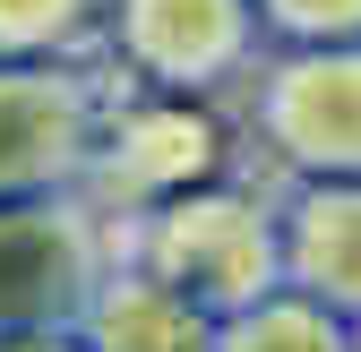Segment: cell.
<instances>
[{
  "mask_svg": "<svg viewBox=\"0 0 361 352\" xmlns=\"http://www.w3.org/2000/svg\"><path fill=\"white\" fill-rule=\"evenodd\" d=\"M121 249L147 258V267L164 284H180L190 301H207L215 318L284 284L267 172H224V181H198L180 198H155L138 215H121Z\"/></svg>",
  "mask_w": 361,
  "mask_h": 352,
  "instance_id": "obj_1",
  "label": "cell"
},
{
  "mask_svg": "<svg viewBox=\"0 0 361 352\" xmlns=\"http://www.w3.org/2000/svg\"><path fill=\"white\" fill-rule=\"evenodd\" d=\"M241 129L224 95H164V86H112L95 112V155H86V198L104 215H138L155 198H180L198 181L241 172Z\"/></svg>",
  "mask_w": 361,
  "mask_h": 352,
  "instance_id": "obj_2",
  "label": "cell"
},
{
  "mask_svg": "<svg viewBox=\"0 0 361 352\" xmlns=\"http://www.w3.org/2000/svg\"><path fill=\"white\" fill-rule=\"evenodd\" d=\"M241 138L267 181L361 172V34L336 43H267L241 77Z\"/></svg>",
  "mask_w": 361,
  "mask_h": 352,
  "instance_id": "obj_3",
  "label": "cell"
},
{
  "mask_svg": "<svg viewBox=\"0 0 361 352\" xmlns=\"http://www.w3.org/2000/svg\"><path fill=\"white\" fill-rule=\"evenodd\" d=\"M267 52L250 0H95V61L112 86L164 95H241Z\"/></svg>",
  "mask_w": 361,
  "mask_h": 352,
  "instance_id": "obj_4",
  "label": "cell"
},
{
  "mask_svg": "<svg viewBox=\"0 0 361 352\" xmlns=\"http://www.w3.org/2000/svg\"><path fill=\"white\" fill-rule=\"evenodd\" d=\"M112 77L86 61H0V198H52L86 189L95 112Z\"/></svg>",
  "mask_w": 361,
  "mask_h": 352,
  "instance_id": "obj_5",
  "label": "cell"
},
{
  "mask_svg": "<svg viewBox=\"0 0 361 352\" xmlns=\"http://www.w3.org/2000/svg\"><path fill=\"white\" fill-rule=\"evenodd\" d=\"M112 249H121V215H104L86 189L0 198V327L69 318Z\"/></svg>",
  "mask_w": 361,
  "mask_h": 352,
  "instance_id": "obj_6",
  "label": "cell"
},
{
  "mask_svg": "<svg viewBox=\"0 0 361 352\" xmlns=\"http://www.w3.org/2000/svg\"><path fill=\"white\" fill-rule=\"evenodd\" d=\"M276 189V258L284 284L361 318V172H301Z\"/></svg>",
  "mask_w": 361,
  "mask_h": 352,
  "instance_id": "obj_7",
  "label": "cell"
},
{
  "mask_svg": "<svg viewBox=\"0 0 361 352\" xmlns=\"http://www.w3.org/2000/svg\"><path fill=\"white\" fill-rule=\"evenodd\" d=\"M86 352H215V310L190 301L180 284H164L147 258L112 249L104 275L86 284V301L69 310Z\"/></svg>",
  "mask_w": 361,
  "mask_h": 352,
  "instance_id": "obj_8",
  "label": "cell"
},
{
  "mask_svg": "<svg viewBox=\"0 0 361 352\" xmlns=\"http://www.w3.org/2000/svg\"><path fill=\"white\" fill-rule=\"evenodd\" d=\"M215 352H353V318L276 284V292H258V301L215 318Z\"/></svg>",
  "mask_w": 361,
  "mask_h": 352,
  "instance_id": "obj_9",
  "label": "cell"
},
{
  "mask_svg": "<svg viewBox=\"0 0 361 352\" xmlns=\"http://www.w3.org/2000/svg\"><path fill=\"white\" fill-rule=\"evenodd\" d=\"M95 0H0V61H86Z\"/></svg>",
  "mask_w": 361,
  "mask_h": 352,
  "instance_id": "obj_10",
  "label": "cell"
},
{
  "mask_svg": "<svg viewBox=\"0 0 361 352\" xmlns=\"http://www.w3.org/2000/svg\"><path fill=\"white\" fill-rule=\"evenodd\" d=\"M267 43H336L361 34V0H250Z\"/></svg>",
  "mask_w": 361,
  "mask_h": 352,
  "instance_id": "obj_11",
  "label": "cell"
},
{
  "mask_svg": "<svg viewBox=\"0 0 361 352\" xmlns=\"http://www.w3.org/2000/svg\"><path fill=\"white\" fill-rule=\"evenodd\" d=\"M0 352H86L69 318H43V327H0Z\"/></svg>",
  "mask_w": 361,
  "mask_h": 352,
  "instance_id": "obj_12",
  "label": "cell"
},
{
  "mask_svg": "<svg viewBox=\"0 0 361 352\" xmlns=\"http://www.w3.org/2000/svg\"><path fill=\"white\" fill-rule=\"evenodd\" d=\"M353 352H361V318H353Z\"/></svg>",
  "mask_w": 361,
  "mask_h": 352,
  "instance_id": "obj_13",
  "label": "cell"
}]
</instances>
